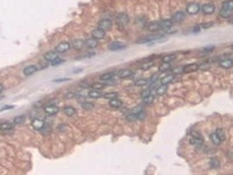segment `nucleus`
Segmentation results:
<instances>
[{
  "label": "nucleus",
  "instance_id": "obj_42",
  "mask_svg": "<svg viewBox=\"0 0 233 175\" xmlns=\"http://www.w3.org/2000/svg\"><path fill=\"white\" fill-rule=\"evenodd\" d=\"M104 88H105V84H102V83H95L92 85V89H95V90H102Z\"/></svg>",
  "mask_w": 233,
  "mask_h": 175
},
{
  "label": "nucleus",
  "instance_id": "obj_28",
  "mask_svg": "<svg viewBox=\"0 0 233 175\" xmlns=\"http://www.w3.org/2000/svg\"><path fill=\"white\" fill-rule=\"evenodd\" d=\"M210 140L212 141V144H215V145H220L223 141L220 140V138L217 135V133L215 132V133H211L210 134Z\"/></svg>",
  "mask_w": 233,
  "mask_h": 175
},
{
  "label": "nucleus",
  "instance_id": "obj_23",
  "mask_svg": "<svg viewBox=\"0 0 233 175\" xmlns=\"http://www.w3.org/2000/svg\"><path fill=\"white\" fill-rule=\"evenodd\" d=\"M0 128L2 132H7V131H12L13 130V124L9 121H2L0 124Z\"/></svg>",
  "mask_w": 233,
  "mask_h": 175
},
{
  "label": "nucleus",
  "instance_id": "obj_38",
  "mask_svg": "<svg viewBox=\"0 0 233 175\" xmlns=\"http://www.w3.org/2000/svg\"><path fill=\"white\" fill-rule=\"evenodd\" d=\"M13 121H14V124H22L25 121V117L23 116H18V117H15L13 119Z\"/></svg>",
  "mask_w": 233,
  "mask_h": 175
},
{
  "label": "nucleus",
  "instance_id": "obj_26",
  "mask_svg": "<svg viewBox=\"0 0 233 175\" xmlns=\"http://www.w3.org/2000/svg\"><path fill=\"white\" fill-rule=\"evenodd\" d=\"M173 80H174V75L169 74V75H164L160 81H161V84H169L173 82Z\"/></svg>",
  "mask_w": 233,
  "mask_h": 175
},
{
  "label": "nucleus",
  "instance_id": "obj_27",
  "mask_svg": "<svg viewBox=\"0 0 233 175\" xmlns=\"http://www.w3.org/2000/svg\"><path fill=\"white\" fill-rule=\"evenodd\" d=\"M84 44H85V41L82 40V39H76V40H74V42H72V46H74V48H76V49L83 48Z\"/></svg>",
  "mask_w": 233,
  "mask_h": 175
},
{
  "label": "nucleus",
  "instance_id": "obj_33",
  "mask_svg": "<svg viewBox=\"0 0 233 175\" xmlns=\"http://www.w3.org/2000/svg\"><path fill=\"white\" fill-rule=\"evenodd\" d=\"M220 166V162L217 158H211L210 159V167L211 168H218Z\"/></svg>",
  "mask_w": 233,
  "mask_h": 175
},
{
  "label": "nucleus",
  "instance_id": "obj_20",
  "mask_svg": "<svg viewBox=\"0 0 233 175\" xmlns=\"http://www.w3.org/2000/svg\"><path fill=\"white\" fill-rule=\"evenodd\" d=\"M132 75H133V71L129 70V69H121V70L118 73V76H119L120 78H128V77H131Z\"/></svg>",
  "mask_w": 233,
  "mask_h": 175
},
{
  "label": "nucleus",
  "instance_id": "obj_1",
  "mask_svg": "<svg viewBox=\"0 0 233 175\" xmlns=\"http://www.w3.org/2000/svg\"><path fill=\"white\" fill-rule=\"evenodd\" d=\"M233 12V0H226L223 5H222V9H220V16L224 18H229Z\"/></svg>",
  "mask_w": 233,
  "mask_h": 175
},
{
  "label": "nucleus",
  "instance_id": "obj_44",
  "mask_svg": "<svg viewBox=\"0 0 233 175\" xmlns=\"http://www.w3.org/2000/svg\"><path fill=\"white\" fill-rule=\"evenodd\" d=\"M61 63H63V60H60V59H57V60H55L54 62H51V66L56 67V66H60Z\"/></svg>",
  "mask_w": 233,
  "mask_h": 175
},
{
  "label": "nucleus",
  "instance_id": "obj_18",
  "mask_svg": "<svg viewBox=\"0 0 233 175\" xmlns=\"http://www.w3.org/2000/svg\"><path fill=\"white\" fill-rule=\"evenodd\" d=\"M184 19H185V13L184 12H176L173 15V18H171V20L174 22H182Z\"/></svg>",
  "mask_w": 233,
  "mask_h": 175
},
{
  "label": "nucleus",
  "instance_id": "obj_37",
  "mask_svg": "<svg viewBox=\"0 0 233 175\" xmlns=\"http://www.w3.org/2000/svg\"><path fill=\"white\" fill-rule=\"evenodd\" d=\"M116 96H118V93L116 92H107V93H105L104 95V98H106V99H113V98H116Z\"/></svg>",
  "mask_w": 233,
  "mask_h": 175
},
{
  "label": "nucleus",
  "instance_id": "obj_32",
  "mask_svg": "<svg viewBox=\"0 0 233 175\" xmlns=\"http://www.w3.org/2000/svg\"><path fill=\"white\" fill-rule=\"evenodd\" d=\"M110 105H111L112 107H114V109H118V107H120V106L122 105V103H121L120 99H118V98H113V99L110 100Z\"/></svg>",
  "mask_w": 233,
  "mask_h": 175
},
{
  "label": "nucleus",
  "instance_id": "obj_43",
  "mask_svg": "<svg viewBox=\"0 0 233 175\" xmlns=\"http://www.w3.org/2000/svg\"><path fill=\"white\" fill-rule=\"evenodd\" d=\"M152 64H153V62L150 61L149 63H145V64H142L141 66V69H143V70H146V69H149L150 67H152Z\"/></svg>",
  "mask_w": 233,
  "mask_h": 175
},
{
  "label": "nucleus",
  "instance_id": "obj_13",
  "mask_svg": "<svg viewBox=\"0 0 233 175\" xmlns=\"http://www.w3.org/2000/svg\"><path fill=\"white\" fill-rule=\"evenodd\" d=\"M57 59H58V53L56 50L55 52H48V53L44 54V60L48 61V62H50V63L54 62Z\"/></svg>",
  "mask_w": 233,
  "mask_h": 175
},
{
  "label": "nucleus",
  "instance_id": "obj_12",
  "mask_svg": "<svg viewBox=\"0 0 233 175\" xmlns=\"http://www.w3.org/2000/svg\"><path fill=\"white\" fill-rule=\"evenodd\" d=\"M160 37H162L161 34H159V35H152V36H147V37H145V39L138 40L136 43H150V42H153V41H155V40H157V39H160Z\"/></svg>",
  "mask_w": 233,
  "mask_h": 175
},
{
  "label": "nucleus",
  "instance_id": "obj_15",
  "mask_svg": "<svg viewBox=\"0 0 233 175\" xmlns=\"http://www.w3.org/2000/svg\"><path fill=\"white\" fill-rule=\"evenodd\" d=\"M92 37H95V39H97V40H102V39H104L105 37V30L104 29H102V28H96L93 32H92Z\"/></svg>",
  "mask_w": 233,
  "mask_h": 175
},
{
  "label": "nucleus",
  "instance_id": "obj_40",
  "mask_svg": "<svg viewBox=\"0 0 233 175\" xmlns=\"http://www.w3.org/2000/svg\"><path fill=\"white\" fill-rule=\"evenodd\" d=\"M131 112H132V113H134V114H138V116H139V114L142 112V107H141L140 105H138V106H135V107H134V109H133Z\"/></svg>",
  "mask_w": 233,
  "mask_h": 175
},
{
  "label": "nucleus",
  "instance_id": "obj_7",
  "mask_svg": "<svg viewBox=\"0 0 233 175\" xmlns=\"http://www.w3.org/2000/svg\"><path fill=\"white\" fill-rule=\"evenodd\" d=\"M58 111H60V109H58V106H56V105L50 104V105L44 106V113H46L47 116H55V114H57Z\"/></svg>",
  "mask_w": 233,
  "mask_h": 175
},
{
  "label": "nucleus",
  "instance_id": "obj_34",
  "mask_svg": "<svg viewBox=\"0 0 233 175\" xmlns=\"http://www.w3.org/2000/svg\"><path fill=\"white\" fill-rule=\"evenodd\" d=\"M174 60H175V55H166V56L162 57V62L163 63H170Z\"/></svg>",
  "mask_w": 233,
  "mask_h": 175
},
{
  "label": "nucleus",
  "instance_id": "obj_45",
  "mask_svg": "<svg viewBox=\"0 0 233 175\" xmlns=\"http://www.w3.org/2000/svg\"><path fill=\"white\" fill-rule=\"evenodd\" d=\"M213 49H215V47H211V48H204L202 52H203V53H208V52H211V50H213Z\"/></svg>",
  "mask_w": 233,
  "mask_h": 175
},
{
  "label": "nucleus",
  "instance_id": "obj_30",
  "mask_svg": "<svg viewBox=\"0 0 233 175\" xmlns=\"http://www.w3.org/2000/svg\"><path fill=\"white\" fill-rule=\"evenodd\" d=\"M167 89H168V84H161V85H159V87L156 88V93L159 96H162V95L166 93Z\"/></svg>",
  "mask_w": 233,
  "mask_h": 175
},
{
  "label": "nucleus",
  "instance_id": "obj_48",
  "mask_svg": "<svg viewBox=\"0 0 233 175\" xmlns=\"http://www.w3.org/2000/svg\"><path fill=\"white\" fill-rule=\"evenodd\" d=\"M232 48H233V47H232Z\"/></svg>",
  "mask_w": 233,
  "mask_h": 175
},
{
  "label": "nucleus",
  "instance_id": "obj_9",
  "mask_svg": "<svg viewBox=\"0 0 233 175\" xmlns=\"http://www.w3.org/2000/svg\"><path fill=\"white\" fill-rule=\"evenodd\" d=\"M142 100H143V103H146V104L153 103V102H154V95L152 93V91L147 90V91L142 92Z\"/></svg>",
  "mask_w": 233,
  "mask_h": 175
},
{
  "label": "nucleus",
  "instance_id": "obj_47",
  "mask_svg": "<svg viewBox=\"0 0 233 175\" xmlns=\"http://www.w3.org/2000/svg\"><path fill=\"white\" fill-rule=\"evenodd\" d=\"M8 109H13V106H9V105H7V106H4V107L1 109V111H5V110H8Z\"/></svg>",
  "mask_w": 233,
  "mask_h": 175
},
{
  "label": "nucleus",
  "instance_id": "obj_25",
  "mask_svg": "<svg viewBox=\"0 0 233 175\" xmlns=\"http://www.w3.org/2000/svg\"><path fill=\"white\" fill-rule=\"evenodd\" d=\"M173 23H174L173 20H162L160 22V26H161V29H169L173 27Z\"/></svg>",
  "mask_w": 233,
  "mask_h": 175
},
{
  "label": "nucleus",
  "instance_id": "obj_24",
  "mask_svg": "<svg viewBox=\"0 0 233 175\" xmlns=\"http://www.w3.org/2000/svg\"><path fill=\"white\" fill-rule=\"evenodd\" d=\"M63 112H64V114L68 116V117H74V116L76 114V109L72 107V106H65V107L63 109Z\"/></svg>",
  "mask_w": 233,
  "mask_h": 175
},
{
  "label": "nucleus",
  "instance_id": "obj_4",
  "mask_svg": "<svg viewBox=\"0 0 233 175\" xmlns=\"http://www.w3.org/2000/svg\"><path fill=\"white\" fill-rule=\"evenodd\" d=\"M70 48H71V44H70L69 42H67V41H63V42H60V43L55 47V50H56L58 54H62V53L68 52Z\"/></svg>",
  "mask_w": 233,
  "mask_h": 175
},
{
  "label": "nucleus",
  "instance_id": "obj_31",
  "mask_svg": "<svg viewBox=\"0 0 233 175\" xmlns=\"http://www.w3.org/2000/svg\"><path fill=\"white\" fill-rule=\"evenodd\" d=\"M134 84H135L136 87H145V85L149 84V81H148L147 78H140V80H136V81L134 82Z\"/></svg>",
  "mask_w": 233,
  "mask_h": 175
},
{
  "label": "nucleus",
  "instance_id": "obj_6",
  "mask_svg": "<svg viewBox=\"0 0 233 175\" xmlns=\"http://www.w3.org/2000/svg\"><path fill=\"white\" fill-rule=\"evenodd\" d=\"M112 26H113V21L111 19H102L98 22V27L104 29V30H107V29L112 28Z\"/></svg>",
  "mask_w": 233,
  "mask_h": 175
},
{
  "label": "nucleus",
  "instance_id": "obj_16",
  "mask_svg": "<svg viewBox=\"0 0 233 175\" xmlns=\"http://www.w3.org/2000/svg\"><path fill=\"white\" fill-rule=\"evenodd\" d=\"M198 68H199V66L197 63H192V64H188V66L183 67L182 71L185 73V74H190V73H194V71L198 70Z\"/></svg>",
  "mask_w": 233,
  "mask_h": 175
},
{
  "label": "nucleus",
  "instance_id": "obj_8",
  "mask_svg": "<svg viewBox=\"0 0 233 175\" xmlns=\"http://www.w3.org/2000/svg\"><path fill=\"white\" fill-rule=\"evenodd\" d=\"M128 21H129V18H128V15L125 14V13H121V14H119V15L116 16V22H118V25H119L120 27H124L126 23H128Z\"/></svg>",
  "mask_w": 233,
  "mask_h": 175
},
{
  "label": "nucleus",
  "instance_id": "obj_3",
  "mask_svg": "<svg viewBox=\"0 0 233 175\" xmlns=\"http://www.w3.org/2000/svg\"><path fill=\"white\" fill-rule=\"evenodd\" d=\"M201 11V6L197 2H190L187 5V13L190 15H195Z\"/></svg>",
  "mask_w": 233,
  "mask_h": 175
},
{
  "label": "nucleus",
  "instance_id": "obj_14",
  "mask_svg": "<svg viewBox=\"0 0 233 175\" xmlns=\"http://www.w3.org/2000/svg\"><path fill=\"white\" fill-rule=\"evenodd\" d=\"M146 28H147L148 30H150V32H156V30L161 29V26H160V22H159V21H150V22L147 23Z\"/></svg>",
  "mask_w": 233,
  "mask_h": 175
},
{
  "label": "nucleus",
  "instance_id": "obj_35",
  "mask_svg": "<svg viewBox=\"0 0 233 175\" xmlns=\"http://www.w3.org/2000/svg\"><path fill=\"white\" fill-rule=\"evenodd\" d=\"M216 133H217V135L220 138V140H222V141H225V139H226V135H225V132H224V130H222V128H218V130L216 131Z\"/></svg>",
  "mask_w": 233,
  "mask_h": 175
},
{
  "label": "nucleus",
  "instance_id": "obj_10",
  "mask_svg": "<svg viewBox=\"0 0 233 175\" xmlns=\"http://www.w3.org/2000/svg\"><path fill=\"white\" fill-rule=\"evenodd\" d=\"M37 71V67L35 66V64H29V66H27V67H25L23 68V75L25 76H30V75H33V74H35Z\"/></svg>",
  "mask_w": 233,
  "mask_h": 175
},
{
  "label": "nucleus",
  "instance_id": "obj_36",
  "mask_svg": "<svg viewBox=\"0 0 233 175\" xmlns=\"http://www.w3.org/2000/svg\"><path fill=\"white\" fill-rule=\"evenodd\" d=\"M138 118H139V116H138V114H134V113H132V112H131L129 114L126 116V119H127L128 121H135Z\"/></svg>",
  "mask_w": 233,
  "mask_h": 175
},
{
  "label": "nucleus",
  "instance_id": "obj_22",
  "mask_svg": "<svg viewBox=\"0 0 233 175\" xmlns=\"http://www.w3.org/2000/svg\"><path fill=\"white\" fill-rule=\"evenodd\" d=\"M32 126H33L35 130L40 131V130L43 128V126H44V121L41 120V119H34V120L32 121Z\"/></svg>",
  "mask_w": 233,
  "mask_h": 175
},
{
  "label": "nucleus",
  "instance_id": "obj_46",
  "mask_svg": "<svg viewBox=\"0 0 233 175\" xmlns=\"http://www.w3.org/2000/svg\"><path fill=\"white\" fill-rule=\"evenodd\" d=\"M212 26V22H210V23H204V25H202V27H204V28H208V27H211Z\"/></svg>",
  "mask_w": 233,
  "mask_h": 175
},
{
  "label": "nucleus",
  "instance_id": "obj_19",
  "mask_svg": "<svg viewBox=\"0 0 233 175\" xmlns=\"http://www.w3.org/2000/svg\"><path fill=\"white\" fill-rule=\"evenodd\" d=\"M219 66H220L222 68L230 69V68H232L233 67V60H231V59H224V60H222V61L219 62Z\"/></svg>",
  "mask_w": 233,
  "mask_h": 175
},
{
  "label": "nucleus",
  "instance_id": "obj_2",
  "mask_svg": "<svg viewBox=\"0 0 233 175\" xmlns=\"http://www.w3.org/2000/svg\"><path fill=\"white\" fill-rule=\"evenodd\" d=\"M203 143H204L203 137H202L198 132H192V135H191V138H190V144H191L192 146L199 148V147L203 146Z\"/></svg>",
  "mask_w": 233,
  "mask_h": 175
},
{
  "label": "nucleus",
  "instance_id": "obj_5",
  "mask_svg": "<svg viewBox=\"0 0 233 175\" xmlns=\"http://www.w3.org/2000/svg\"><path fill=\"white\" fill-rule=\"evenodd\" d=\"M126 48V44L124 42H120V41H113L109 44V49L112 50V52H118V50H122Z\"/></svg>",
  "mask_w": 233,
  "mask_h": 175
},
{
  "label": "nucleus",
  "instance_id": "obj_21",
  "mask_svg": "<svg viewBox=\"0 0 233 175\" xmlns=\"http://www.w3.org/2000/svg\"><path fill=\"white\" fill-rule=\"evenodd\" d=\"M114 76H116L114 73H105V74L100 75L99 78H100L103 82H110V81H112V80L114 78Z\"/></svg>",
  "mask_w": 233,
  "mask_h": 175
},
{
  "label": "nucleus",
  "instance_id": "obj_41",
  "mask_svg": "<svg viewBox=\"0 0 233 175\" xmlns=\"http://www.w3.org/2000/svg\"><path fill=\"white\" fill-rule=\"evenodd\" d=\"M82 106H83L85 110H91V109H93V104H92V103H89V102H84V103L82 104Z\"/></svg>",
  "mask_w": 233,
  "mask_h": 175
},
{
  "label": "nucleus",
  "instance_id": "obj_11",
  "mask_svg": "<svg viewBox=\"0 0 233 175\" xmlns=\"http://www.w3.org/2000/svg\"><path fill=\"white\" fill-rule=\"evenodd\" d=\"M202 11H203L204 14L210 15V14L215 13V11H216V6H215L213 4H205V5L202 7Z\"/></svg>",
  "mask_w": 233,
  "mask_h": 175
},
{
  "label": "nucleus",
  "instance_id": "obj_17",
  "mask_svg": "<svg viewBox=\"0 0 233 175\" xmlns=\"http://www.w3.org/2000/svg\"><path fill=\"white\" fill-rule=\"evenodd\" d=\"M85 46L89 49H95V48L98 47V40L95 39V37H90V39L85 40Z\"/></svg>",
  "mask_w": 233,
  "mask_h": 175
},
{
  "label": "nucleus",
  "instance_id": "obj_29",
  "mask_svg": "<svg viewBox=\"0 0 233 175\" xmlns=\"http://www.w3.org/2000/svg\"><path fill=\"white\" fill-rule=\"evenodd\" d=\"M88 96L90 97V98H93V99H98V98H100L102 97V93L99 92V90H91L89 93H88Z\"/></svg>",
  "mask_w": 233,
  "mask_h": 175
},
{
  "label": "nucleus",
  "instance_id": "obj_39",
  "mask_svg": "<svg viewBox=\"0 0 233 175\" xmlns=\"http://www.w3.org/2000/svg\"><path fill=\"white\" fill-rule=\"evenodd\" d=\"M171 67H170V63H163L160 68H159V70L160 71H167V70H169Z\"/></svg>",
  "mask_w": 233,
  "mask_h": 175
}]
</instances>
